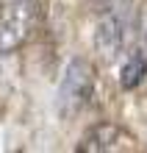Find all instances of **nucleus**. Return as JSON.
<instances>
[{
  "label": "nucleus",
  "instance_id": "1",
  "mask_svg": "<svg viewBox=\"0 0 147 153\" xmlns=\"http://www.w3.org/2000/svg\"><path fill=\"white\" fill-rule=\"evenodd\" d=\"M97 28H95V48L103 59H117L125 48L131 31L133 0H97Z\"/></svg>",
  "mask_w": 147,
  "mask_h": 153
},
{
  "label": "nucleus",
  "instance_id": "5",
  "mask_svg": "<svg viewBox=\"0 0 147 153\" xmlns=\"http://www.w3.org/2000/svg\"><path fill=\"white\" fill-rule=\"evenodd\" d=\"M144 75H147V53H144L142 45H136V48L128 53L122 70H119V84L125 89H133V86H139L144 81Z\"/></svg>",
  "mask_w": 147,
  "mask_h": 153
},
{
  "label": "nucleus",
  "instance_id": "2",
  "mask_svg": "<svg viewBox=\"0 0 147 153\" xmlns=\"http://www.w3.org/2000/svg\"><path fill=\"white\" fill-rule=\"evenodd\" d=\"M39 25L36 0H6L0 6V56L20 50Z\"/></svg>",
  "mask_w": 147,
  "mask_h": 153
},
{
  "label": "nucleus",
  "instance_id": "4",
  "mask_svg": "<svg viewBox=\"0 0 147 153\" xmlns=\"http://www.w3.org/2000/svg\"><path fill=\"white\" fill-rule=\"evenodd\" d=\"M125 139V131L114 123H97L81 137L75 145L78 153H106V150H117Z\"/></svg>",
  "mask_w": 147,
  "mask_h": 153
},
{
  "label": "nucleus",
  "instance_id": "6",
  "mask_svg": "<svg viewBox=\"0 0 147 153\" xmlns=\"http://www.w3.org/2000/svg\"><path fill=\"white\" fill-rule=\"evenodd\" d=\"M139 45H142V48H144V53H147V28H144V33H142V42H139Z\"/></svg>",
  "mask_w": 147,
  "mask_h": 153
},
{
  "label": "nucleus",
  "instance_id": "3",
  "mask_svg": "<svg viewBox=\"0 0 147 153\" xmlns=\"http://www.w3.org/2000/svg\"><path fill=\"white\" fill-rule=\"evenodd\" d=\"M95 64L89 59H72L64 70L61 86H58V111L61 117H75L81 109H86L95 95Z\"/></svg>",
  "mask_w": 147,
  "mask_h": 153
}]
</instances>
